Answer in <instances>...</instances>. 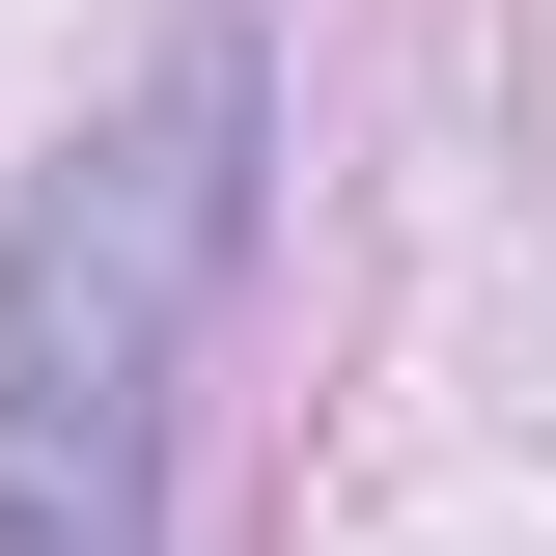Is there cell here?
<instances>
[{"label":"cell","mask_w":556,"mask_h":556,"mask_svg":"<svg viewBox=\"0 0 556 556\" xmlns=\"http://www.w3.org/2000/svg\"><path fill=\"white\" fill-rule=\"evenodd\" d=\"M278 84L251 28H167L112 112L0 223V556H167V445H195V334L251 278Z\"/></svg>","instance_id":"1"}]
</instances>
